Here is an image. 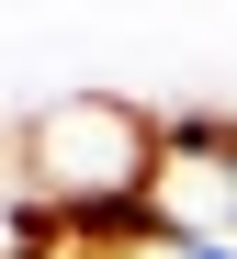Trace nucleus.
<instances>
[{"instance_id": "obj_1", "label": "nucleus", "mask_w": 237, "mask_h": 259, "mask_svg": "<svg viewBox=\"0 0 237 259\" xmlns=\"http://www.w3.org/2000/svg\"><path fill=\"white\" fill-rule=\"evenodd\" d=\"M147 226L181 237V248H237V124L226 113H170L158 124Z\"/></svg>"}]
</instances>
